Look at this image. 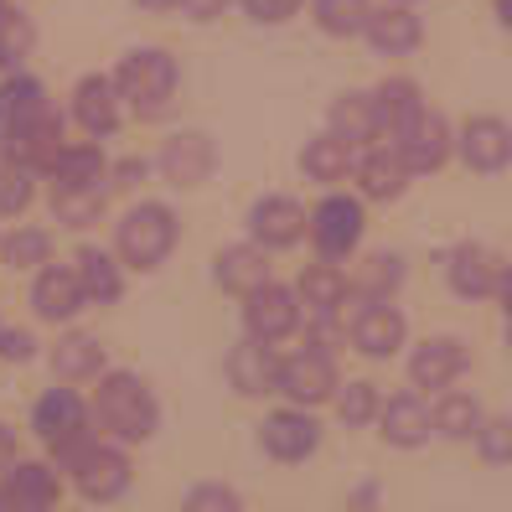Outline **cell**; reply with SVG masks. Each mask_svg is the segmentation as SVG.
<instances>
[{
    "label": "cell",
    "instance_id": "6da1fadb",
    "mask_svg": "<svg viewBox=\"0 0 512 512\" xmlns=\"http://www.w3.org/2000/svg\"><path fill=\"white\" fill-rule=\"evenodd\" d=\"M94 383L99 388H94V399H88V414H94V425H99L104 440H114V445L156 440V430H161V399H156V388H150L140 373L109 368Z\"/></svg>",
    "mask_w": 512,
    "mask_h": 512
},
{
    "label": "cell",
    "instance_id": "7a4b0ae2",
    "mask_svg": "<svg viewBox=\"0 0 512 512\" xmlns=\"http://www.w3.org/2000/svg\"><path fill=\"white\" fill-rule=\"evenodd\" d=\"M176 244H182V223H176V213L166 202H135L114 223V254L135 275H156L176 254Z\"/></svg>",
    "mask_w": 512,
    "mask_h": 512
},
{
    "label": "cell",
    "instance_id": "3957f363",
    "mask_svg": "<svg viewBox=\"0 0 512 512\" xmlns=\"http://www.w3.org/2000/svg\"><path fill=\"white\" fill-rule=\"evenodd\" d=\"M114 88L119 104L135 119H161L176 104V88H182V68L166 47H130L114 68Z\"/></svg>",
    "mask_w": 512,
    "mask_h": 512
},
{
    "label": "cell",
    "instance_id": "277c9868",
    "mask_svg": "<svg viewBox=\"0 0 512 512\" xmlns=\"http://www.w3.org/2000/svg\"><path fill=\"white\" fill-rule=\"evenodd\" d=\"M342 388V363H337V347L316 342V337H300L290 352H280V404L295 409H331Z\"/></svg>",
    "mask_w": 512,
    "mask_h": 512
},
{
    "label": "cell",
    "instance_id": "5b68a950",
    "mask_svg": "<svg viewBox=\"0 0 512 512\" xmlns=\"http://www.w3.org/2000/svg\"><path fill=\"white\" fill-rule=\"evenodd\" d=\"M32 430L37 440L47 445V456L57 471H68L88 445H94V414H88V404L73 394V388H47V394L37 399L32 409Z\"/></svg>",
    "mask_w": 512,
    "mask_h": 512
},
{
    "label": "cell",
    "instance_id": "8992f818",
    "mask_svg": "<svg viewBox=\"0 0 512 512\" xmlns=\"http://www.w3.org/2000/svg\"><path fill=\"white\" fill-rule=\"evenodd\" d=\"M363 238H368V202L357 192H321V202L311 207V233L306 244L316 249V259L331 264H352L363 254Z\"/></svg>",
    "mask_w": 512,
    "mask_h": 512
},
{
    "label": "cell",
    "instance_id": "52a82bcc",
    "mask_svg": "<svg viewBox=\"0 0 512 512\" xmlns=\"http://www.w3.org/2000/svg\"><path fill=\"white\" fill-rule=\"evenodd\" d=\"M342 326H347V347L363 363H394V357L409 352V316L399 300H352Z\"/></svg>",
    "mask_w": 512,
    "mask_h": 512
},
{
    "label": "cell",
    "instance_id": "ba28073f",
    "mask_svg": "<svg viewBox=\"0 0 512 512\" xmlns=\"http://www.w3.org/2000/svg\"><path fill=\"white\" fill-rule=\"evenodd\" d=\"M466 373H471V342L456 337V331H430V337L409 342V352H404V378L425 399L456 388Z\"/></svg>",
    "mask_w": 512,
    "mask_h": 512
},
{
    "label": "cell",
    "instance_id": "9c48e42d",
    "mask_svg": "<svg viewBox=\"0 0 512 512\" xmlns=\"http://www.w3.org/2000/svg\"><path fill=\"white\" fill-rule=\"evenodd\" d=\"M326 445V425L316 409H295V404H280L259 419V450L275 466H306L321 456Z\"/></svg>",
    "mask_w": 512,
    "mask_h": 512
},
{
    "label": "cell",
    "instance_id": "30bf717a",
    "mask_svg": "<svg viewBox=\"0 0 512 512\" xmlns=\"http://www.w3.org/2000/svg\"><path fill=\"white\" fill-rule=\"evenodd\" d=\"M300 331H306V306H300L295 285L269 280L264 290H254L244 300V337L249 342L285 347V342H300Z\"/></svg>",
    "mask_w": 512,
    "mask_h": 512
},
{
    "label": "cell",
    "instance_id": "8fae6325",
    "mask_svg": "<svg viewBox=\"0 0 512 512\" xmlns=\"http://www.w3.org/2000/svg\"><path fill=\"white\" fill-rule=\"evenodd\" d=\"M244 228H249V244H259L264 254H290L311 233V207H300L290 192H264L249 202Z\"/></svg>",
    "mask_w": 512,
    "mask_h": 512
},
{
    "label": "cell",
    "instance_id": "7c38bea8",
    "mask_svg": "<svg viewBox=\"0 0 512 512\" xmlns=\"http://www.w3.org/2000/svg\"><path fill=\"white\" fill-rule=\"evenodd\" d=\"M68 481L78 487V497L83 502H119L130 492V481H135V471H130V456H125V445H114V440H94L83 450V456L68 466Z\"/></svg>",
    "mask_w": 512,
    "mask_h": 512
},
{
    "label": "cell",
    "instance_id": "4fadbf2b",
    "mask_svg": "<svg viewBox=\"0 0 512 512\" xmlns=\"http://www.w3.org/2000/svg\"><path fill=\"white\" fill-rule=\"evenodd\" d=\"M388 145L399 150L414 176H435V171H445L450 161H456V130H450V119L440 109H430V104L419 109Z\"/></svg>",
    "mask_w": 512,
    "mask_h": 512
},
{
    "label": "cell",
    "instance_id": "5bb4252c",
    "mask_svg": "<svg viewBox=\"0 0 512 512\" xmlns=\"http://www.w3.org/2000/svg\"><path fill=\"white\" fill-rule=\"evenodd\" d=\"M156 171H161V182L176 187V192H197L202 182H213V171H218V145L207 130H176L161 140L156 150Z\"/></svg>",
    "mask_w": 512,
    "mask_h": 512
},
{
    "label": "cell",
    "instance_id": "9a60e30c",
    "mask_svg": "<svg viewBox=\"0 0 512 512\" xmlns=\"http://www.w3.org/2000/svg\"><path fill=\"white\" fill-rule=\"evenodd\" d=\"M445 285L456 300H497V280H502V254L487 249V244H476V238H461L456 249H445Z\"/></svg>",
    "mask_w": 512,
    "mask_h": 512
},
{
    "label": "cell",
    "instance_id": "2e32d148",
    "mask_svg": "<svg viewBox=\"0 0 512 512\" xmlns=\"http://www.w3.org/2000/svg\"><path fill=\"white\" fill-rule=\"evenodd\" d=\"M223 378L238 399H280V347H264V342H249L238 337L223 357Z\"/></svg>",
    "mask_w": 512,
    "mask_h": 512
},
{
    "label": "cell",
    "instance_id": "e0dca14e",
    "mask_svg": "<svg viewBox=\"0 0 512 512\" xmlns=\"http://www.w3.org/2000/svg\"><path fill=\"white\" fill-rule=\"evenodd\" d=\"M456 161L476 176H502L512 166V125L502 114H471L456 130Z\"/></svg>",
    "mask_w": 512,
    "mask_h": 512
},
{
    "label": "cell",
    "instance_id": "ac0fdd59",
    "mask_svg": "<svg viewBox=\"0 0 512 512\" xmlns=\"http://www.w3.org/2000/svg\"><path fill=\"white\" fill-rule=\"evenodd\" d=\"M378 440L388 450H425L435 440V419H430V399L414 394V388H399V394H383L378 409Z\"/></svg>",
    "mask_w": 512,
    "mask_h": 512
},
{
    "label": "cell",
    "instance_id": "d6986e66",
    "mask_svg": "<svg viewBox=\"0 0 512 512\" xmlns=\"http://www.w3.org/2000/svg\"><path fill=\"white\" fill-rule=\"evenodd\" d=\"M63 507V476L52 461H16L0 476V512H57Z\"/></svg>",
    "mask_w": 512,
    "mask_h": 512
},
{
    "label": "cell",
    "instance_id": "ffe728a7",
    "mask_svg": "<svg viewBox=\"0 0 512 512\" xmlns=\"http://www.w3.org/2000/svg\"><path fill=\"white\" fill-rule=\"evenodd\" d=\"M32 311L47 326H73L88 311V295H83V280H78L73 264L37 269V280H32Z\"/></svg>",
    "mask_w": 512,
    "mask_h": 512
},
{
    "label": "cell",
    "instance_id": "44dd1931",
    "mask_svg": "<svg viewBox=\"0 0 512 512\" xmlns=\"http://www.w3.org/2000/svg\"><path fill=\"white\" fill-rule=\"evenodd\" d=\"M352 182H357V197L363 202H399L414 182V171L404 166V156L388 140L357 150V166H352Z\"/></svg>",
    "mask_w": 512,
    "mask_h": 512
},
{
    "label": "cell",
    "instance_id": "7402d4cb",
    "mask_svg": "<svg viewBox=\"0 0 512 512\" xmlns=\"http://www.w3.org/2000/svg\"><path fill=\"white\" fill-rule=\"evenodd\" d=\"M269 280H275V254H264L259 244H223L213 254V285L223 295H238V300H249L254 290H264Z\"/></svg>",
    "mask_w": 512,
    "mask_h": 512
},
{
    "label": "cell",
    "instance_id": "603a6c76",
    "mask_svg": "<svg viewBox=\"0 0 512 512\" xmlns=\"http://www.w3.org/2000/svg\"><path fill=\"white\" fill-rule=\"evenodd\" d=\"M363 42L373 47V57H409V52H419V42H425V21H419L414 6L383 0V6H373V16L363 26Z\"/></svg>",
    "mask_w": 512,
    "mask_h": 512
},
{
    "label": "cell",
    "instance_id": "cb8c5ba5",
    "mask_svg": "<svg viewBox=\"0 0 512 512\" xmlns=\"http://www.w3.org/2000/svg\"><path fill=\"white\" fill-rule=\"evenodd\" d=\"M73 119H78V130L88 140H109L119 130V119H125V104H119L114 78H104V73L78 78V88H73Z\"/></svg>",
    "mask_w": 512,
    "mask_h": 512
},
{
    "label": "cell",
    "instance_id": "d4e9b609",
    "mask_svg": "<svg viewBox=\"0 0 512 512\" xmlns=\"http://www.w3.org/2000/svg\"><path fill=\"white\" fill-rule=\"evenodd\" d=\"M347 275H352V300H399L409 285V259L399 249H373L357 254Z\"/></svg>",
    "mask_w": 512,
    "mask_h": 512
},
{
    "label": "cell",
    "instance_id": "484cf974",
    "mask_svg": "<svg viewBox=\"0 0 512 512\" xmlns=\"http://www.w3.org/2000/svg\"><path fill=\"white\" fill-rule=\"evenodd\" d=\"M487 404H481L471 388H445V394H435L430 399V419H435V440H445V445H471L476 440V430L487 425Z\"/></svg>",
    "mask_w": 512,
    "mask_h": 512
},
{
    "label": "cell",
    "instance_id": "4316f807",
    "mask_svg": "<svg viewBox=\"0 0 512 512\" xmlns=\"http://www.w3.org/2000/svg\"><path fill=\"white\" fill-rule=\"evenodd\" d=\"M352 166H357V150L347 140H337L331 130H321L300 145V176L321 192H337L342 182H352Z\"/></svg>",
    "mask_w": 512,
    "mask_h": 512
},
{
    "label": "cell",
    "instance_id": "83f0119b",
    "mask_svg": "<svg viewBox=\"0 0 512 512\" xmlns=\"http://www.w3.org/2000/svg\"><path fill=\"white\" fill-rule=\"evenodd\" d=\"M47 363L63 383H88V378L109 373V352H104V342L94 337V331H63L57 347L47 352Z\"/></svg>",
    "mask_w": 512,
    "mask_h": 512
},
{
    "label": "cell",
    "instance_id": "f1b7e54d",
    "mask_svg": "<svg viewBox=\"0 0 512 512\" xmlns=\"http://www.w3.org/2000/svg\"><path fill=\"white\" fill-rule=\"evenodd\" d=\"M326 130L347 140L352 150L378 145V114H373V88H347V94L331 99L326 109Z\"/></svg>",
    "mask_w": 512,
    "mask_h": 512
},
{
    "label": "cell",
    "instance_id": "f546056e",
    "mask_svg": "<svg viewBox=\"0 0 512 512\" xmlns=\"http://www.w3.org/2000/svg\"><path fill=\"white\" fill-rule=\"evenodd\" d=\"M73 269H78V280H83L88 306H114V300L125 295V264H119V254H114V249L78 244Z\"/></svg>",
    "mask_w": 512,
    "mask_h": 512
},
{
    "label": "cell",
    "instance_id": "4dcf8cb0",
    "mask_svg": "<svg viewBox=\"0 0 512 512\" xmlns=\"http://www.w3.org/2000/svg\"><path fill=\"white\" fill-rule=\"evenodd\" d=\"M47 187H109V156L99 140H68L47 166Z\"/></svg>",
    "mask_w": 512,
    "mask_h": 512
},
{
    "label": "cell",
    "instance_id": "1f68e13d",
    "mask_svg": "<svg viewBox=\"0 0 512 512\" xmlns=\"http://www.w3.org/2000/svg\"><path fill=\"white\" fill-rule=\"evenodd\" d=\"M425 109V88L414 78H383L373 88V114H378V140H394L409 119Z\"/></svg>",
    "mask_w": 512,
    "mask_h": 512
},
{
    "label": "cell",
    "instance_id": "d6a6232c",
    "mask_svg": "<svg viewBox=\"0 0 512 512\" xmlns=\"http://www.w3.org/2000/svg\"><path fill=\"white\" fill-rule=\"evenodd\" d=\"M47 207H52V223L57 228H94L109 207V187H47Z\"/></svg>",
    "mask_w": 512,
    "mask_h": 512
},
{
    "label": "cell",
    "instance_id": "836d02e7",
    "mask_svg": "<svg viewBox=\"0 0 512 512\" xmlns=\"http://www.w3.org/2000/svg\"><path fill=\"white\" fill-rule=\"evenodd\" d=\"M0 264H6L11 275L47 269V264H52V228H42V223H16L6 238H0Z\"/></svg>",
    "mask_w": 512,
    "mask_h": 512
},
{
    "label": "cell",
    "instance_id": "e575fe53",
    "mask_svg": "<svg viewBox=\"0 0 512 512\" xmlns=\"http://www.w3.org/2000/svg\"><path fill=\"white\" fill-rule=\"evenodd\" d=\"M383 409V388L373 378H342L337 399H331V414H337L342 430H373Z\"/></svg>",
    "mask_w": 512,
    "mask_h": 512
},
{
    "label": "cell",
    "instance_id": "d590c367",
    "mask_svg": "<svg viewBox=\"0 0 512 512\" xmlns=\"http://www.w3.org/2000/svg\"><path fill=\"white\" fill-rule=\"evenodd\" d=\"M42 109H52V104H47V88H42L37 78L11 73L6 83H0V135L21 130L26 119H37Z\"/></svg>",
    "mask_w": 512,
    "mask_h": 512
},
{
    "label": "cell",
    "instance_id": "8d00e7d4",
    "mask_svg": "<svg viewBox=\"0 0 512 512\" xmlns=\"http://www.w3.org/2000/svg\"><path fill=\"white\" fill-rule=\"evenodd\" d=\"M373 16V0H311V21L316 32L331 42H352L363 37V26Z\"/></svg>",
    "mask_w": 512,
    "mask_h": 512
},
{
    "label": "cell",
    "instance_id": "74e56055",
    "mask_svg": "<svg viewBox=\"0 0 512 512\" xmlns=\"http://www.w3.org/2000/svg\"><path fill=\"white\" fill-rule=\"evenodd\" d=\"M37 197V171L0 140V218H21Z\"/></svg>",
    "mask_w": 512,
    "mask_h": 512
},
{
    "label": "cell",
    "instance_id": "f35d334b",
    "mask_svg": "<svg viewBox=\"0 0 512 512\" xmlns=\"http://www.w3.org/2000/svg\"><path fill=\"white\" fill-rule=\"evenodd\" d=\"M32 47H37V26H32V16H21V11H11L6 16V26H0V73H21V63L32 57Z\"/></svg>",
    "mask_w": 512,
    "mask_h": 512
},
{
    "label": "cell",
    "instance_id": "ab89813d",
    "mask_svg": "<svg viewBox=\"0 0 512 512\" xmlns=\"http://www.w3.org/2000/svg\"><path fill=\"white\" fill-rule=\"evenodd\" d=\"M182 512H249V507H244V492L233 481H197L182 497Z\"/></svg>",
    "mask_w": 512,
    "mask_h": 512
},
{
    "label": "cell",
    "instance_id": "60d3db41",
    "mask_svg": "<svg viewBox=\"0 0 512 512\" xmlns=\"http://www.w3.org/2000/svg\"><path fill=\"white\" fill-rule=\"evenodd\" d=\"M471 445L487 466H512V414H487V425L476 430Z\"/></svg>",
    "mask_w": 512,
    "mask_h": 512
},
{
    "label": "cell",
    "instance_id": "b9f144b4",
    "mask_svg": "<svg viewBox=\"0 0 512 512\" xmlns=\"http://www.w3.org/2000/svg\"><path fill=\"white\" fill-rule=\"evenodd\" d=\"M238 6H244V16H249L254 26H285V21L300 16V6H306V0H238Z\"/></svg>",
    "mask_w": 512,
    "mask_h": 512
},
{
    "label": "cell",
    "instance_id": "7bdbcfd3",
    "mask_svg": "<svg viewBox=\"0 0 512 512\" xmlns=\"http://www.w3.org/2000/svg\"><path fill=\"white\" fill-rule=\"evenodd\" d=\"M37 357V337L26 326H0V363H32Z\"/></svg>",
    "mask_w": 512,
    "mask_h": 512
},
{
    "label": "cell",
    "instance_id": "ee69618b",
    "mask_svg": "<svg viewBox=\"0 0 512 512\" xmlns=\"http://www.w3.org/2000/svg\"><path fill=\"white\" fill-rule=\"evenodd\" d=\"M145 176H150V161H145V156H125V161L109 166V187H125V192H130V187L145 182Z\"/></svg>",
    "mask_w": 512,
    "mask_h": 512
},
{
    "label": "cell",
    "instance_id": "f6af8a7d",
    "mask_svg": "<svg viewBox=\"0 0 512 512\" xmlns=\"http://www.w3.org/2000/svg\"><path fill=\"white\" fill-rule=\"evenodd\" d=\"M228 6L233 0H176V16H187L192 26H207V21H218Z\"/></svg>",
    "mask_w": 512,
    "mask_h": 512
},
{
    "label": "cell",
    "instance_id": "bcb514c9",
    "mask_svg": "<svg viewBox=\"0 0 512 512\" xmlns=\"http://www.w3.org/2000/svg\"><path fill=\"white\" fill-rule=\"evenodd\" d=\"M342 512H383V487L378 481H357L342 502Z\"/></svg>",
    "mask_w": 512,
    "mask_h": 512
},
{
    "label": "cell",
    "instance_id": "7dc6e473",
    "mask_svg": "<svg viewBox=\"0 0 512 512\" xmlns=\"http://www.w3.org/2000/svg\"><path fill=\"white\" fill-rule=\"evenodd\" d=\"M16 461H21V456H16V430H11V425H0V476H6Z\"/></svg>",
    "mask_w": 512,
    "mask_h": 512
},
{
    "label": "cell",
    "instance_id": "c3c4849f",
    "mask_svg": "<svg viewBox=\"0 0 512 512\" xmlns=\"http://www.w3.org/2000/svg\"><path fill=\"white\" fill-rule=\"evenodd\" d=\"M497 306H502V321H512V259L502 264V280H497Z\"/></svg>",
    "mask_w": 512,
    "mask_h": 512
},
{
    "label": "cell",
    "instance_id": "681fc988",
    "mask_svg": "<svg viewBox=\"0 0 512 512\" xmlns=\"http://www.w3.org/2000/svg\"><path fill=\"white\" fill-rule=\"evenodd\" d=\"M135 6L150 16H176V0H135Z\"/></svg>",
    "mask_w": 512,
    "mask_h": 512
},
{
    "label": "cell",
    "instance_id": "f907efd6",
    "mask_svg": "<svg viewBox=\"0 0 512 512\" xmlns=\"http://www.w3.org/2000/svg\"><path fill=\"white\" fill-rule=\"evenodd\" d=\"M492 16H497L502 32H512V0H492Z\"/></svg>",
    "mask_w": 512,
    "mask_h": 512
},
{
    "label": "cell",
    "instance_id": "816d5d0a",
    "mask_svg": "<svg viewBox=\"0 0 512 512\" xmlns=\"http://www.w3.org/2000/svg\"><path fill=\"white\" fill-rule=\"evenodd\" d=\"M16 6H11V0H0V26H6V16H11Z\"/></svg>",
    "mask_w": 512,
    "mask_h": 512
},
{
    "label": "cell",
    "instance_id": "f5cc1de1",
    "mask_svg": "<svg viewBox=\"0 0 512 512\" xmlns=\"http://www.w3.org/2000/svg\"><path fill=\"white\" fill-rule=\"evenodd\" d=\"M502 342H507V352H512V321H502Z\"/></svg>",
    "mask_w": 512,
    "mask_h": 512
},
{
    "label": "cell",
    "instance_id": "db71d44e",
    "mask_svg": "<svg viewBox=\"0 0 512 512\" xmlns=\"http://www.w3.org/2000/svg\"><path fill=\"white\" fill-rule=\"evenodd\" d=\"M394 6H419V0H394Z\"/></svg>",
    "mask_w": 512,
    "mask_h": 512
},
{
    "label": "cell",
    "instance_id": "11a10c76",
    "mask_svg": "<svg viewBox=\"0 0 512 512\" xmlns=\"http://www.w3.org/2000/svg\"><path fill=\"white\" fill-rule=\"evenodd\" d=\"M57 512H78V507H57Z\"/></svg>",
    "mask_w": 512,
    "mask_h": 512
}]
</instances>
